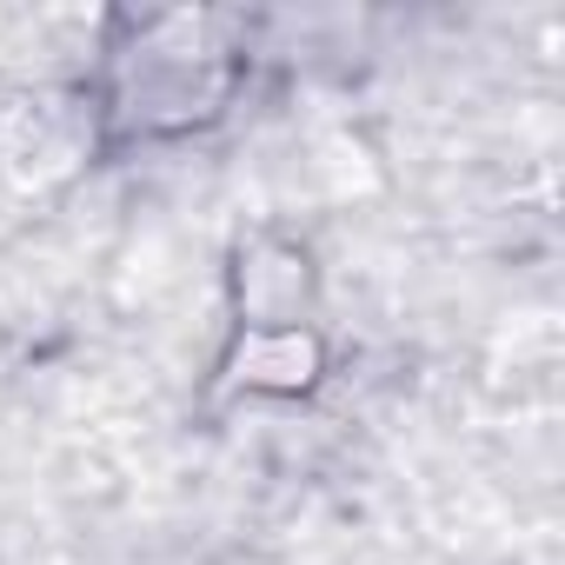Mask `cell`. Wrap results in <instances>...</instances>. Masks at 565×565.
<instances>
[{"mask_svg":"<svg viewBox=\"0 0 565 565\" xmlns=\"http://www.w3.org/2000/svg\"><path fill=\"white\" fill-rule=\"evenodd\" d=\"M233 333L246 327H313V294L320 273L313 253L287 233H253L233 253Z\"/></svg>","mask_w":565,"mask_h":565,"instance_id":"2","label":"cell"},{"mask_svg":"<svg viewBox=\"0 0 565 565\" xmlns=\"http://www.w3.org/2000/svg\"><path fill=\"white\" fill-rule=\"evenodd\" d=\"M220 373L239 393H259V399H300V393L320 386L327 347H320L313 327H246V333L226 340Z\"/></svg>","mask_w":565,"mask_h":565,"instance_id":"3","label":"cell"},{"mask_svg":"<svg viewBox=\"0 0 565 565\" xmlns=\"http://www.w3.org/2000/svg\"><path fill=\"white\" fill-rule=\"evenodd\" d=\"M239 47L213 14L134 21L100 61V120L114 140H180L213 127L239 94Z\"/></svg>","mask_w":565,"mask_h":565,"instance_id":"1","label":"cell"}]
</instances>
